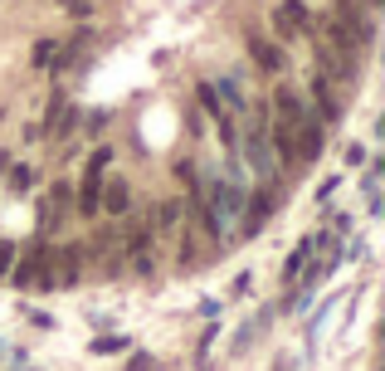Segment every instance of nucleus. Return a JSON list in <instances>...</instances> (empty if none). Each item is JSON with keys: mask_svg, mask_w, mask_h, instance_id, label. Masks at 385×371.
Instances as JSON below:
<instances>
[{"mask_svg": "<svg viewBox=\"0 0 385 371\" xmlns=\"http://www.w3.org/2000/svg\"><path fill=\"white\" fill-rule=\"evenodd\" d=\"M273 30H278V34H307V30H312L307 5H302V0H283V5L273 10Z\"/></svg>", "mask_w": 385, "mask_h": 371, "instance_id": "nucleus-3", "label": "nucleus"}, {"mask_svg": "<svg viewBox=\"0 0 385 371\" xmlns=\"http://www.w3.org/2000/svg\"><path fill=\"white\" fill-rule=\"evenodd\" d=\"M5 171H10V152H0V176H5Z\"/></svg>", "mask_w": 385, "mask_h": 371, "instance_id": "nucleus-21", "label": "nucleus"}, {"mask_svg": "<svg viewBox=\"0 0 385 371\" xmlns=\"http://www.w3.org/2000/svg\"><path fill=\"white\" fill-rule=\"evenodd\" d=\"M273 108H278V122H283V127H297V122L307 117L302 98H297L292 89H278V93H273Z\"/></svg>", "mask_w": 385, "mask_h": 371, "instance_id": "nucleus-6", "label": "nucleus"}, {"mask_svg": "<svg viewBox=\"0 0 385 371\" xmlns=\"http://www.w3.org/2000/svg\"><path fill=\"white\" fill-rule=\"evenodd\" d=\"M292 137H297V157H302V162H317V157H322V142H327V132H322V122H317L312 112H307V117L292 127Z\"/></svg>", "mask_w": 385, "mask_h": 371, "instance_id": "nucleus-2", "label": "nucleus"}, {"mask_svg": "<svg viewBox=\"0 0 385 371\" xmlns=\"http://www.w3.org/2000/svg\"><path fill=\"white\" fill-rule=\"evenodd\" d=\"M312 98H317V108H322V117H327V122H337V117H342V98H337V89H332V79H322V74H317V79H312Z\"/></svg>", "mask_w": 385, "mask_h": 371, "instance_id": "nucleus-8", "label": "nucleus"}, {"mask_svg": "<svg viewBox=\"0 0 385 371\" xmlns=\"http://www.w3.org/2000/svg\"><path fill=\"white\" fill-rule=\"evenodd\" d=\"M107 162H112V152H107V147H97L93 162H88V176H102V171H107Z\"/></svg>", "mask_w": 385, "mask_h": 371, "instance_id": "nucleus-17", "label": "nucleus"}, {"mask_svg": "<svg viewBox=\"0 0 385 371\" xmlns=\"http://www.w3.org/2000/svg\"><path fill=\"white\" fill-rule=\"evenodd\" d=\"M97 195H102V176H83V190H79V215H97Z\"/></svg>", "mask_w": 385, "mask_h": 371, "instance_id": "nucleus-11", "label": "nucleus"}, {"mask_svg": "<svg viewBox=\"0 0 385 371\" xmlns=\"http://www.w3.org/2000/svg\"><path fill=\"white\" fill-rule=\"evenodd\" d=\"M273 147H278V157H283V167H302V157H297V137H292V127H273Z\"/></svg>", "mask_w": 385, "mask_h": 371, "instance_id": "nucleus-9", "label": "nucleus"}, {"mask_svg": "<svg viewBox=\"0 0 385 371\" xmlns=\"http://www.w3.org/2000/svg\"><path fill=\"white\" fill-rule=\"evenodd\" d=\"M10 264H15V245H0V278L10 274Z\"/></svg>", "mask_w": 385, "mask_h": 371, "instance_id": "nucleus-20", "label": "nucleus"}, {"mask_svg": "<svg viewBox=\"0 0 385 371\" xmlns=\"http://www.w3.org/2000/svg\"><path fill=\"white\" fill-rule=\"evenodd\" d=\"M79 283V249H49V288Z\"/></svg>", "mask_w": 385, "mask_h": 371, "instance_id": "nucleus-4", "label": "nucleus"}, {"mask_svg": "<svg viewBox=\"0 0 385 371\" xmlns=\"http://www.w3.org/2000/svg\"><path fill=\"white\" fill-rule=\"evenodd\" d=\"M54 54H59V44H54V39H39V44H34V54H29V59H34V64H39V69H44V64H54Z\"/></svg>", "mask_w": 385, "mask_h": 371, "instance_id": "nucleus-15", "label": "nucleus"}, {"mask_svg": "<svg viewBox=\"0 0 385 371\" xmlns=\"http://www.w3.org/2000/svg\"><path fill=\"white\" fill-rule=\"evenodd\" d=\"M176 220H181V205H176V200H166V205L156 210V230H176Z\"/></svg>", "mask_w": 385, "mask_h": 371, "instance_id": "nucleus-14", "label": "nucleus"}, {"mask_svg": "<svg viewBox=\"0 0 385 371\" xmlns=\"http://www.w3.org/2000/svg\"><path fill=\"white\" fill-rule=\"evenodd\" d=\"M117 347H122V337H97V342H93L97 357H107V352H117Z\"/></svg>", "mask_w": 385, "mask_h": 371, "instance_id": "nucleus-19", "label": "nucleus"}, {"mask_svg": "<svg viewBox=\"0 0 385 371\" xmlns=\"http://www.w3.org/2000/svg\"><path fill=\"white\" fill-rule=\"evenodd\" d=\"M264 215H273V195H254V205H249V220H244V230H259V225H264Z\"/></svg>", "mask_w": 385, "mask_h": 371, "instance_id": "nucleus-12", "label": "nucleus"}, {"mask_svg": "<svg viewBox=\"0 0 385 371\" xmlns=\"http://www.w3.org/2000/svg\"><path fill=\"white\" fill-rule=\"evenodd\" d=\"M127 205H132V190H127V181H107V186H102L97 210H107V215H127Z\"/></svg>", "mask_w": 385, "mask_h": 371, "instance_id": "nucleus-7", "label": "nucleus"}, {"mask_svg": "<svg viewBox=\"0 0 385 371\" xmlns=\"http://www.w3.org/2000/svg\"><path fill=\"white\" fill-rule=\"evenodd\" d=\"M249 54H254V64H259L264 74H278V69H283V49L269 44V39H259V34H249Z\"/></svg>", "mask_w": 385, "mask_h": 371, "instance_id": "nucleus-5", "label": "nucleus"}, {"mask_svg": "<svg viewBox=\"0 0 385 371\" xmlns=\"http://www.w3.org/2000/svg\"><path fill=\"white\" fill-rule=\"evenodd\" d=\"M307 259H312V240H302V245H297V249H292V259H288V269H283V278H297L302 274V264H307Z\"/></svg>", "mask_w": 385, "mask_h": 371, "instance_id": "nucleus-13", "label": "nucleus"}, {"mask_svg": "<svg viewBox=\"0 0 385 371\" xmlns=\"http://www.w3.org/2000/svg\"><path fill=\"white\" fill-rule=\"evenodd\" d=\"M361 5H381V0H361Z\"/></svg>", "mask_w": 385, "mask_h": 371, "instance_id": "nucleus-22", "label": "nucleus"}, {"mask_svg": "<svg viewBox=\"0 0 385 371\" xmlns=\"http://www.w3.org/2000/svg\"><path fill=\"white\" fill-rule=\"evenodd\" d=\"M59 5H64L69 15H79V20H88V15H93V5H88V0H59Z\"/></svg>", "mask_w": 385, "mask_h": 371, "instance_id": "nucleus-18", "label": "nucleus"}, {"mask_svg": "<svg viewBox=\"0 0 385 371\" xmlns=\"http://www.w3.org/2000/svg\"><path fill=\"white\" fill-rule=\"evenodd\" d=\"M5 176H10V186H15V190H29V186H34V171H29V167H10Z\"/></svg>", "mask_w": 385, "mask_h": 371, "instance_id": "nucleus-16", "label": "nucleus"}, {"mask_svg": "<svg viewBox=\"0 0 385 371\" xmlns=\"http://www.w3.org/2000/svg\"><path fill=\"white\" fill-rule=\"evenodd\" d=\"M10 278H15V288H25V293H29V288L44 293V288H49V249H29Z\"/></svg>", "mask_w": 385, "mask_h": 371, "instance_id": "nucleus-1", "label": "nucleus"}, {"mask_svg": "<svg viewBox=\"0 0 385 371\" xmlns=\"http://www.w3.org/2000/svg\"><path fill=\"white\" fill-rule=\"evenodd\" d=\"M249 162H254V171H273V157H269V142H264V132H249Z\"/></svg>", "mask_w": 385, "mask_h": 371, "instance_id": "nucleus-10", "label": "nucleus"}]
</instances>
